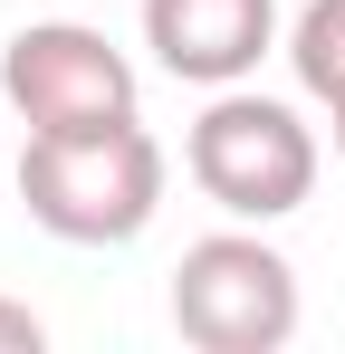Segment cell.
I'll use <instances>...</instances> for the list:
<instances>
[{"instance_id": "obj_4", "label": "cell", "mask_w": 345, "mask_h": 354, "mask_svg": "<svg viewBox=\"0 0 345 354\" xmlns=\"http://www.w3.org/2000/svg\"><path fill=\"white\" fill-rule=\"evenodd\" d=\"M0 96L29 134H96L134 115V58L87 19H29L0 48Z\"/></svg>"}, {"instance_id": "obj_3", "label": "cell", "mask_w": 345, "mask_h": 354, "mask_svg": "<svg viewBox=\"0 0 345 354\" xmlns=\"http://www.w3.org/2000/svg\"><path fill=\"white\" fill-rule=\"evenodd\" d=\"M172 326L202 354H278L297 335V268L259 230H211L172 268Z\"/></svg>"}, {"instance_id": "obj_8", "label": "cell", "mask_w": 345, "mask_h": 354, "mask_svg": "<svg viewBox=\"0 0 345 354\" xmlns=\"http://www.w3.org/2000/svg\"><path fill=\"white\" fill-rule=\"evenodd\" d=\"M336 153H345V106H336Z\"/></svg>"}, {"instance_id": "obj_7", "label": "cell", "mask_w": 345, "mask_h": 354, "mask_svg": "<svg viewBox=\"0 0 345 354\" xmlns=\"http://www.w3.org/2000/svg\"><path fill=\"white\" fill-rule=\"evenodd\" d=\"M39 345H48V326H39L19 297H0V354H39Z\"/></svg>"}, {"instance_id": "obj_5", "label": "cell", "mask_w": 345, "mask_h": 354, "mask_svg": "<svg viewBox=\"0 0 345 354\" xmlns=\"http://www.w3.org/2000/svg\"><path fill=\"white\" fill-rule=\"evenodd\" d=\"M144 48L182 86H240L278 48V0H144Z\"/></svg>"}, {"instance_id": "obj_6", "label": "cell", "mask_w": 345, "mask_h": 354, "mask_svg": "<svg viewBox=\"0 0 345 354\" xmlns=\"http://www.w3.org/2000/svg\"><path fill=\"white\" fill-rule=\"evenodd\" d=\"M288 67H297V86L336 115L345 106V0H307L297 10V29H288Z\"/></svg>"}, {"instance_id": "obj_2", "label": "cell", "mask_w": 345, "mask_h": 354, "mask_svg": "<svg viewBox=\"0 0 345 354\" xmlns=\"http://www.w3.org/2000/svg\"><path fill=\"white\" fill-rule=\"evenodd\" d=\"M182 163L202 182V201H221L230 221H288L317 192V134L297 124V106L259 96V86H211Z\"/></svg>"}, {"instance_id": "obj_1", "label": "cell", "mask_w": 345, "mask_h": 354, "mask_svg": "<svg viewBox=\"0 0 345 354\" xmlns=\"http://www.w3.org/2000/svg\"><path fill=\"white\" fill-rule=\"evenodd\" d=\"M163 144L144 124H96V134H29L19 153V201L29 221L67 249H125L163 211Z\"/></svg>"}]
</instances>
